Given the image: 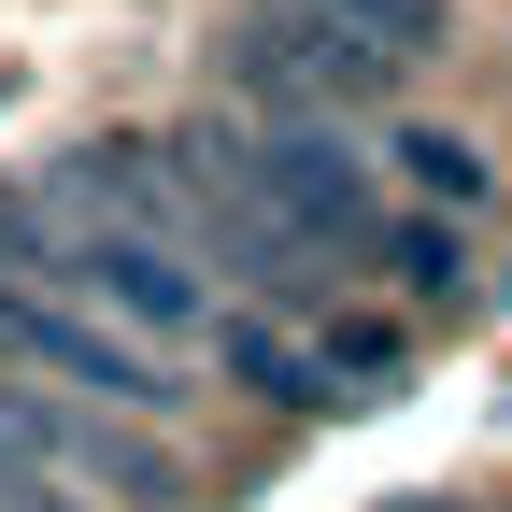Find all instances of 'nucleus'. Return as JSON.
Returning a JSON list of instances; mask_svg holds the SVG:
<instances>
[{
	"label": "nucleus",
	"mask_w": 512,
	"mask_h": 512,
	"mask_svg": "<svg viewBox=\"0 0 512 512\" xmlns=\"http://www.w3.org/2000/svg\"><path fill=\"white\" fill-rule=\"evenodd\" d=\"M0 370H43L57 399H86V413H128V427H157V413L185 399L157 342L100 328V313H86V299H57V285H0Z\"/></svg>",
	"instance_id": "nucleus-1"
},
{
	"label": "nucleus",
	"mask_w": 512,
	"mask_h": 512,
	"mask_svg": "<svg viewBox=\"0 0 512 512\" xmlns=\"http://www.w3.org/2000/svg\"><path fill=\"white\" fill-rule=\"evenodd\" d=\"M384 157H399V185H413V200H427L441 228L498 200V171H484V143H470V128H399V143H384Z\"/></svg>",
	"instance_id": "nucleus-5"
},
{
	"label": "nucleus",
	"mask_w": 512,
	"mask_h": 512,
	"mask_svg": "<svg viewBox=\"0 0 512 512\" xmlns=\"http://www.w3.org/2000/svg\"><path fill=\"white\" fill-rule=\"evenodd\" d=\"M228 86H242V114H356L399 86V57L356 43L342 15H313V0H256L228 29Z\"/></svg>",
	"instance_id": "nucleus-3"
},
{
	"label": "nucleus",
	"mask_w": 512,
	"mask_h": 512,
	"mask_svg": "<svg viewBox=\"0 0 512 512\" xmlns=\"http://www.w3.org/2000/svg\"><path fill=\"white\" fill-rule=\"evenodd\" d=\"M370 271H399L413 299H456V285H470V271H456V228H441V214H384Z\"/></svg>",
	"instance_id": "nucleus-7"
},
{
	"label": "nucleus",
	"mask_w": 512,
	"mask_h": 512,
	"mask_svg": "<svg viewBox=\"0 0 512 512\" xmlns=\"http://www.w3.org/2000/svg\"><path fill=\"white\" fill-rule=\"evenodd\" d=\"M399 512H470V498H399Z\"/></svg>",
	"instance_id": "nucleus-8"
},
{
	"label": "nucleus",
	"mask_w": 512,
	"mask_h": 512,
	"mask_svg": "<svg viewBox=\"0 0 512 512\" xmlns=\"http://www.w3.org/2000/svg\"><path fill=\"white\" fill-rule=\"evenodd\" d=\"M313 15H342L356 43H384V57H399V72L456 43V0H313Z\"/></svg>",
	"instance_id": "nucleus-6"
},
{
	"label": "nucleus",
	"mask_w": 512,
	"mask_h": 512,
	"mask_svg": "<svg viewBox=\"0 0 512 512\" xmlns=\"http://www.w3.org/2000/svg\"><path fill=\"white\" fill-rule=\"evenodd\" d=\"M43 285L57 299H86L100 328H128V342H214V285H200V242H157V228H57V256H43Z\"/></svg>",
	"instance_id": "nucleus-2"
},
{
	"label": "nucleus",
	"mask_w": 512,
	"mask_h": 512,
	"mask_svg": "<svg viewBox=\"0 0 512 512\" xmlns=\"http://www.w3.org/2000/svg\"><path fill=\"white\" fill-rule=\"evenodd\" d=\"M214 370L242 384V399H271V413H342V384H328V356H313V328H299V313H271V299L214 313Z\"/></svg>",
	"instance_id": "nucleus-4"
}]
</instances>
